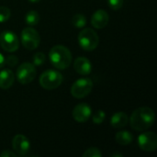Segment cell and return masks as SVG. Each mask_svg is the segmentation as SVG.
I'll list each match as a JSON object with an SVG mask.
<instances>
[{"label":"cell","mask_w":157,"mask_h":157,"mask_svg":"<svg viewBox=\"0 0 157 157\" xmlns=\"http://www.w3.org/2000/svg\"><path fill=\"white\" fill-rule=\"evenodd\" d=\"M155 121V111L149 107H142L135 109L129 118V122L132 128L137 132L147 131L153 126Z\"/></svg>","instance_id":"1"},{"label":"cell","mask_w":157,"mask_h":157,"mask_svg":"<svg viewBox=\"0 0 157 157\" xmlns=\"http://www.w3.org/2000/svg\"><path fill=\"white\" fill-rule=\"evenodd\" d=\"M49 59L55 68L64 70L69 67L72 62V53L67 47L55 45L49 52Z\"/></svg>","instance_id":"2"},{"label":"cell","mask_w":157,"mask_h":157,"mask_svg":"<svg viewBox=\"0 0 157 157\" xmlns=\"http://www.w3.org/2000/svg\"><path fill=\"white\" fill-rule=\"evenodd\" d=\"M78 43L83 50L91 52L98 46L99 37L94 29L86 28L78 34Z\"/></svg>","instance_id":"3"},{"label":"cell","mask_w":157,"mask_h":157,"mask_svg":"<svg viewBox=\"0 0 157 157\" xmlns=\"http://www.w3.org/2000/svg\"><path fill=\"white\" fill-rule=\"evenodd\" d=\"M63 77L61 73L55 70H47L40 76V85L47 90H52L61 86Z\"/></svg>","instance_id":"4"},{"label":"cell","mask_w":157,"mask_h":157,"mask_svg":"<svg viewBox=\"0 0 157 157\" xmlns=\"http://www.w3.org/2000/svg\"><path fill=\"white\" fill-rule=\"evenodd\" d=\"M21 42L22 45L29 50H35L40 43V36L39 32L33 27H27L21 31Z\"/></svg>","instance_id":"5"},{"label":"cell","mask_w":157,"mask_h":157,"mask_svg":"<svg viewBox=\"0 0 157 157\" xmlns=\"http://www.w3.org/2000/svg\"><path fill=\"white\" fill-rule=\"evenodd\" d=\"M93 89V81L90 78L85 77L77 79L71 87V94L75 98H83L89 95Z\"/></svg>","instance_id":"6"},{"label":"cell","mask_w":157,"mask_h":157,"mask_svg":"<svg viewBox=\"0 0 157 157\" xmlns=\"http://www.w3.org/2000/svg\"><path fill=\"white\" fill-rule=\"evenodd\" d=\"M37 71L35 65L30 63H21L17 70L16 76L17 81L21 85H28L34 80L36 77Z\"/></svg>","instance_id":"7"},{"label":"cell","mask_w":157,"mask_h":157,"mask_svg":"<svg viewBox=\"0 0 157 157\" xmlns=\"http://www.w3.org/2000/svg\"><path fill=\"white\" fill-rule=\"evenodd\" d=\"M0 46L7 52H14L19 47V40L17 36L9 30H6L0 34Z\"/></svg>","instance_id":"8"},{"label":"cell","mask_w":157,"mask_h":157,"mask_svg":"<svg viewBox=\"0 0 157 157\" xmlns=\"http://www.w3.org/2000/svg\"><path fill=\"white\" fill-rule=\"evenodd\" d=\"M138 144L144 152H155L157 148V136L153 132H145L139 135Z\"/></svg>","instance_id":"9"},{"label":"cell","mask_w":157,"mask_h":157,"mask_svg":"<svg viewBox=\"0 0 157 157\" xmlns=\"http://www.w3.org/2000/svg\"><path fill=\"white\" fill-rule=\"evenodd\" d=\"M73 118L76 122H86L92 115V109L86 103H81L75 107L73 109Z\"/></svg>","instance_id":"10"},{"label":"cell","mask_w":157,"mask_h":157,"mask_svg":"<svg viewBox=\"0 0 157 157\" xmlns=\"http://www.w3.org/2000/svg\"><path fill=\"white\" fill-rule=\"evenodd\" d=\"M12 146L17 155H26L30 149V143L25 135L17 134L12 140Z\"/></svg>","instance_id":"11"},{"label":"cell","mask_w":157,"mask_h":157,"mask_svg":"<svg viewBox=\"0 0 157 157\" xmlns=\"http://www.w3.org/2000/svg\"><path fill=\"white\" fill-rule=\"evenodd\" d=\"M109 20V17L107 11L104 9H98L97 10L92 17H91V24L95 29H104Z\"/></svg>","instance_id":"12"},{"label":"cell","mask_w":157,"mask_h":157,"mask_svg":"<svg viewBox=\"0 0 157 157\" xmlns=\"http://www.w3.org/2000/svg\"><path fill=\"white\" fill-rule=\"evenodd\" d=\"M74 68L76 73L82 75H87L92 71V64L86 57H78L74 62Z\"/></svg>","instance_id":"13"},{"label":"cell","mask_w":157,"mask_h":157,"mask_svg":"<svg viewBox=\"0 0 157 157\" xmlns=\"http://www.w3.org/2000/svg\"><path fill=\"white\" fill-rule=\"evenodd\" d=\"M15 81V75L9 69H3L0 71V88L8 89L10 88Z\"/></svg>","instance_id":"14"},{"label":"cell","mask_w":157,"mask_h":157,"mask_svg":"<svg viewBox=\"0 0 157 157\" xmlns=\"http://www.w3.org/2000/svg\"><path fill=\"white\" fill-rule=\"evenodd\" d=\"M128 122H129V116L123 111L116 112L110 118V125L114 129L123 128L128 124Z\"/></svg>","instance_id":"15"},{"label":"cell","mask_w":157,"mask_h":157,"mask_svg":"<svg viewBox=\"0 0 157 157\" xmlns=\"http://www.w3.org/2000/svg\"><path fill=\"white\" fill-rule=\"evenodd\" d=\"M115 139H116V142L119 144L123 145V146H126V145H129V144H131L132 143L133 136L128 131H121V132H119L116 134Z\"/></svg>","instance_id":"16"},{"label":"cell","mask_w":157,"mask_h":157,"mask_svg":"<svg viewBox=\"0 0 157 157\" xmlns=\"http://www.w3.org/2000/svg\"><path fill=\"white\" fill-rule=\"evenodd\" d=\"M25 22L29 27L36 26L40 21V14L35 10H29L25 15Z\"/></svg>","instance_id":"17"},{"label":"cell","mask_w":157,"mask_h":157,"mask_svg":"<svg viewBox=\"0 0 157 157\" xmlns=\"http://www.w3.org/2000/svg\"><path fill=\"white\" fill-rule=\"evenodd\" d=\"M72 24L76 29H83L86 25V18L82 14H76L72 17Z\"/></svg>","instance_id":"18"},{"label":"cell","mask_w":157,"mask_h":157,"mask_svg":"<svg viewBox=\"0 0 157 157\" xmlns=\"http://www.w3.org/2000/svg\"><path fill=\"white\" fill-rule=\"evenodd\" d=\"M46 60V56L42 52H39L37 53H35L32 57V61H33V64L35 66H40L42 65L44 63Z\"/></svg>","instance_id":"19"},{"label":"cell","mask_w":157,"mask_h":157,"mask_svg":"<svg viewBox=\"0 0 157 157\" xmlns=\"http://www.w3.org/2000/svg\"><path fill=\"white\" fill-rule=\"evenodd\" d=\"M11 11L7 6H0V23H4L10 18Z\"/></svg>","instance_id":"20"},{"label":"cell","mask_w":157,"mask_h":157,"mask_svg":"<svg viewBox=\"0 0 157 157\" xmlns=\"http://www.w3.org/2000/svg\"><path fill=\"white\" fill-rule=\"evenodd\" d=\"M106 118V113L103 110H98L96 113L93 114L92 116V121L95 124H101Z\"/></svg>","instance_id":"21"},{"label":"cell","mask_w":157,"mask_h":157,"mask_svg":"<svg viewBox=\"0 0 157 157\" xmlns=\"http://www.w3.org/2000/svg\"><path fill=\"white\" fill-rule=\"evenodd\" d=\"M102 156V153L100 152V150L97 147H90L88 148L84 154L83 157H101Z\"/></svg>","instance_id":"22"},{"label":"cell","mask_w":157,"mask_h":157,"mask_svg":"<svg viewBox=\"0 0 157 157\" xmlns=\"http://www.w3.org/2000/svg\"><path fill=\"white\" fill-rule=\"evenodd\" d=\"M109 7L113 10H119L123 6V0H107Z\"/></svg>","instance_id":"23"},{"label":"cell","mask_w":157,"mask_h":157,"mask_svg":"<svg viewBox=\"0 0 157 157\" xmlns=\"http://www.w3.org/2000/svg\"><path fill=\"white\" fill-rule=\"evenodd\" d=\"M18 62V58L16 55H8L6 58H5V64L13 67L15 66Z\"/></svg>","instance_id":"24"},{"label":"cell","mask_w":157,"mask_h":157,"mask_svg":"<svg viewBox=\"0 0 157 157\" xmlns=\"http://www.w3.org/2000/svg\"><path fill=\"white\" fill-rule=\"evenodd\" d=\"M17 155L16 154V153H14V152H12V151H10V150H5L4 152H2L1 154H0V157H10V156H17Z\"/></svg>","instance_id":"25"},{"label":"cell","mask_w":157,"mask_h":157,"mask_svg":"<svg viewBox=\"0 0 157 157\" xmlns=\"http://www.w3.org/2000/svg\"><path fill=\"white\" fill-rule=\"evenodd\" d=\"M5 65V56L0 52V69Z\"/></svg>","instance_id":"26"},{"label":"cell","mask_w":157,"mask_h":157,"mask_svg":"<svg viewBox=\"0 0 157 157\" xmlns=\"http://www.w3.org/2000/svg\"><path fill=\"white\" fill-rule=\"evenodd\" d=\"M111 156H113V157H115V156H119V157H121V156H123L121 154H117V153H115V154H112L111 155Z\"/></svg>","instance_id":"27"},{"label":"cell","mask_w":157,"mask_h":157,"mask_svg":"<svg viewBox=\"0 0 157 157\" xmlns=\"http://www.w3.org/2000/svg\"><path fill=\"white\" fill-rule=\"evenodd\" d=\"M40 0H29V2H30V3H32V4H35V3H38V2H40Z\"/></svg>","instance_id":"28"}]
</instances>
